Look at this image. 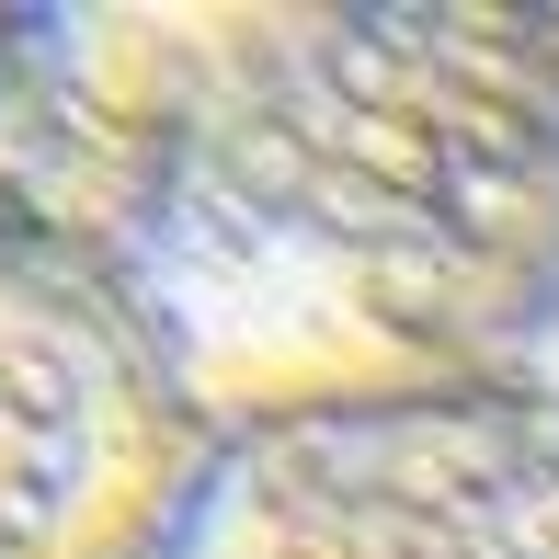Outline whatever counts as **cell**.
Returning <instances> with one entry per match:
<instances>
[{
	"mask_svg": "<svg viewBox=\"0 0 559 559\" xmlns=\"http://www.w3.org/2000/svg\"><path fill=\"white\" fill-rule=\"evenodd\" d=\"M0 217L194 435L514 400L559 309V12H0Z\"/></svg>",
	"mask_w": 559,
	"mask_h": 559,
	"instance_id": "obj_1",
	"label": "cell"
},
{
	"mask_svg": "<svg viewBox=\"0 0 559 559\" xmlns=\"http://www.w3.org/2000/svg\"><path fill=\"white\" fill-rule=\"evenodd\" d=\"M148 559H559V435L525 400L206 435Z\"/></svg>",
	"mask_w": 559,
	"mask_h": 559,
	"instance_id": "obj_2",
	"label": "cell"
},
{
	"mask_svg": "<svg viewBox=\"0 0 559 559\" xmlns=\"http://www.w3.org/2000/svg\"><path fill=\"white\" fill-rule=\"evenodd\" d=\"M194 456L126 320L0 217V559H148Z\"/></svg>",
	"mask_w": 559,
	"mask_h": 559,
	"instance_id": "obj_3",
	"label": "cell"
},
{
	"mask_svg": "<svg viewBox=\"0 0 559 559\" xmlns=\"http://www.w3.org/2000/svg\"><path fill=\"white\" fill-rule=\"evenodd\" d=\"M514 400H525V412H537L548 435H559V309H548V332H537V354H525V389H514Z\"/></svg>",
	"mask_w": 559,
	"mask_h": 559,
	"instance_id": "obj_4",
	"label": "cell"
}]
</instances>
